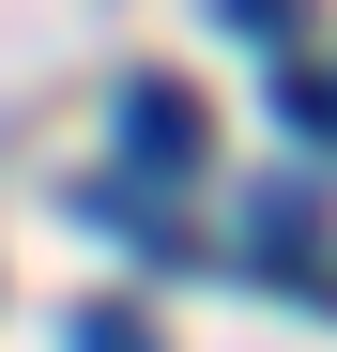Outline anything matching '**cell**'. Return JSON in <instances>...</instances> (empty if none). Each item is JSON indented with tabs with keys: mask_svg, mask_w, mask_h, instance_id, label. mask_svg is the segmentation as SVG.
<instances>
[{
	"mask_svg": "<svg viewBox=\"0 0 337 352\" xmlns=\"http://www.w3.org/2000/svg\"><path fill=\"white\" fill-rule=\"evenodd\" d=\"M199 153H215V107L184 77H123V168L138 184H199Z\"/></svg>",
	"mask_w": 337,
	"mask_h": 352,
	"instance_id": "6da1fadb",
	"label": "cell"
},
{
	"mask_svg": "<svg viewBox=\"0 0 337 352\" xmlns=\"http://www.w3.org/2000/svg\"><path fill=\"white\" fill-rule=\"evenodd\" d=\"M276 123H292L307 153H337V77H307V62H276Z\"/></svg>",
	"mask_w": 337,
	"mask_h": 352,
	"instance_id": "7a4b0ae2",
	"label": "cell"
},
{
	"mask_svg": "<svg viewBox=\"0 0 337 352\" xmlns=\"http://www.w3.org/2000/svg\"><path fill=\"white\" fill-rule=\"evenodd\" d=\"M62 352H153V322H138V307H77V322H62Z\"/></svg>",
	"mask_w": 337,
	"mask_h": 352,
	"instance_id": "3957f363",
	"label": "cell"
},
{
	"mask_svg": "<svg viewBox=\"0 0 337 352\" xmlns=\"http://www.w3.org/2000/svg\"><path fill=\"white\" fill-rule=\"evenodd\" d=\"M215 16H230L246 46H292V0H215Z\"/></svg>",
	"mask_w": 337,
	"mask_h": 352,
	"instance_id": "277c9868",
	"label": "cell"
}]
</instances>
